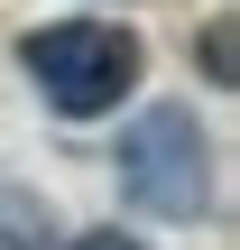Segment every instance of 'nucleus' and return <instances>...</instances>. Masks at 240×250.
Returning a JSON list of instances; mask_svg holds the SVG:
<instances>
[{
    "label": "nucleus",
    "mask_w": 240,
    "mask_h": 250,
    "mask_svg": "<svg viewBox=\"0 0 240 250\" xmlns=\"http://www.w3.org/2000/svg\"><path fill=\"white\" fill-rule=\"evenodd\" d=\"M65 250H139V241H129V232H74Z\"/></svg>",
    "instance_id": "20e7f679"
},
{
    "label": "nucleus",
    "mask_w": 240,
    "mask_h": 250,
    "mask_svg": "<svg viewBox=\"0 0 240 250\" xmlns=\"http://www.w3.org/2000/svg\"><path fill=\"white\" fill-rule=\"evenodd\" d=\"M111 167H120V195H129L139 213H157V223H194V213L213 204V139H203V121H194L185 102L139 111V121L120 130Z\"/></svg>",
    "instance_id": "f03ea898"
},
{
    "label": "nucleus",
    "mask_w": 240,
    "mask_h": 250,
    "mask_svg": "<svg viewBox=\"0 0 240 250\" xmlns=\"http://www.w3.org/2000/svg\"><path fill=\"white\" fill-rule=\"evenodd\" d=\"M203 65H213V83H231V19L203 28Z\"/></svg>",
    "instance_id": "7ed1b4c3"
},
{
    "label": "nucleus",
    "mask_w": 240,
    "mask_h": 250,
    "mask_svg": "<svg viewBox=\"0 0 240 250\" xmlns=\"http://www.w3.org/2000/svg\"><path fill=\"white\" fill-rule=\"evenodd\" d=\"M18 65H28V83H37L46 111L102 121V111H120V102L139 93L148 46H139V28H120V19H46V28L18 37Z\"/></svg>",
    "instance_id": "f257e3e1"
}]
</instances>
